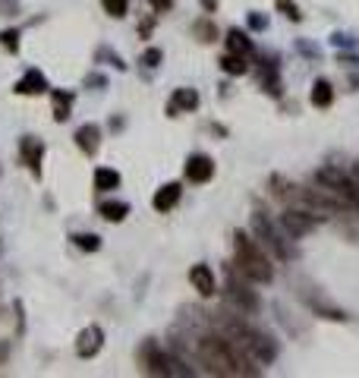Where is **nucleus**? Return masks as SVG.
<instances>
[{"label": "nucleus", "instance_id": "nucleus-1", "mask_svg": "<svg viewBox=\"0 0 359 378\" xmlns=\"http://www.w3.org/2000/svg\"><path fill=\"white\" fill-rule=\"evenodd\" d=\"M199 356L208 366L211 375H258V369L252 366V356L237 341L202 337V341H199Z\"/></svg>", "mask_w": 359, "mask_h": 378}, {"label": "nucleus", "instance_id": "nucleus-2", "mask_svg": "<svg viewBox=\"0 0 359 378\" xmlns=\"http://www.w3.org/2000/svg\"><path fill=\"white\" fill-rule=\"evenodd\" d=\"M233 246H237V268L243 271L249 281H258V284H268V281H272V277H274L272 261H268V255H265L262 249H258L256 243L249 240V237L237 234Z\"/></svg>", "mask_w": 359, "mask_h": 378}, {"label": "nucleus", "instance_id": "nucleus-3", "mask_svg": "<svg viewBox=\"0 0 359 378\" xmlns=\"http://www.w3.org/2000/svg\"><path fill=\"white\" fill-rule=\"evenodd\" d=\"M233 341H237L240 347H243L246 353H249L252 359H272L274 356V347L265 341V334H258V331H252V328H246V325H233Z\"/></svg>", "mask_w": 359, "mask_h": 378}, {"label": "nucleus", "instance_id": "nucleus-4", "mask_svg": "<svg viewBox=\"0 0 359 378\" xmlns=\"http://www.w3.org/2000/svg\"><path fill=\"white\" fill-rule=\"evenodd\" d=\"M281 224H284V230L290 237H306L309 230H315V214H309V212H284V218H281Z\"/></svg>", "mask_w": 359, "mask_h": 378}, {"label": "nucleus", "instance_id": "nucleus-5", "mask_svg": "<svg viewBox=\"0 0 359 378\" xmlns=\"http://www.w3.org/2000/svg\"><path fill=\"white\" fill-rule=\"evenodd\" d=\"M211 177H215V161H211L208 155H192V158L186 161V180H192V183H208Z\"/></svg>", "mask_w": 359, "mask_h": 378}, {"label": "nucleus", "instance_id": "nucleus-6", "mask_svg": "<svg viewBox=\"0 0 359 378\" xmlns=\"http://www.w3.org/2000/svg\"><path fill=\"white\" fill-rule=\"evenodd\" d=\"M190 281H192V290H199V296H215L217 284H215V271L208 265H192Z\"/></svg>", "mask_w": 359, "mask_h": 378}, {"label": "nucleus", "instance_id": "nucleus-7", "mask_svg": "<svg viewBox=\"0 0 359 378\" xmlns=\"http://www.w3.org/2000/svg\"><path fill=\"white\" fill-rule=\"evenodd\" d=\"M101 341H104L101 328H98V325H92V328H85V331L79 334V344H76V353H79L82 359L95 356V353L101 350Z\"/></svg>", "mask_w": 359, "mask_h": 378}, {"label": "nucleus", "instance_id": "nucleus-8", "mask_svg": "<svg viewBox=\"0 0 359 378\" xmlns=\"http://www.w3.org/2000/svg\"><path fill=\"white\" fill-rule=\"evenodd\" d=\"M252 224H256L258 237H262V240L274 249V255H278V259H287V246H284V243H281L278 230H274V227L268 224V221H265V214H256V221H252Z\"/></svg>", "mask_w": 359, "mask_h": 378}, {"label": "nucleus", "instance_id": "nucleus-9", "mask_svg": "<svg viewBox=\"0 0 359 378\" xmlns=\"http://www.w3.org/2000/svg\"><path fill=\"white\" fill-rule=\"evenodd\" d=\"M176 199H180V183H167L155 193V208L158 212H170L176 205Z\"/></svg>", "mask_w": 359, "mask_h": 378}, {"label": "nucleus", "instance_id": "nucleus-10", "mask_svg": "<svg viewBox=\"0 0 359 378\" xmlns=\"http://www.w3.org/2000/svg\"><path fill=\"white\" fill-rule=\"evenodd\" d=\"M44 89H48V83H44V76H41L38 69H28L26 79L16 85V92H19V95H38V92H44Z\"/></svg>", "mask_w": 359, "mask_h": 378}, {"label": "nucleus", "instance_id": "nucleus-11", "mask_svg": "<svg viewBox=\"0 0 359 378\" xmlns=\"http://www.w3.org/2000/svg\"><path fill=\"white\" fill-rule=\"evenodd\" d=\"M192 110V108H199V95L192 89H176L174 92V101H170V114H176V110Z\"/></svg>", "mask_w": 359, "mask_h": 378}, {"label": "nucleus", "instance_id": "nucleus-12", "mask_svg": "<svg viewBox=\"0 0 359 378\" xmlns=\"http://www.w3.org/2000/svg\"><path fill=\"white\" fill-rule=\"evenodd\" d=\"M98 136H101V132H98V126L85 123L79 132H76V142H79V148L85 151V155H92V151L98 148Z\"/></svg>", "mask_w": 359, "mask_h": 378}, {"label": "nucleus", "instance_id": "nucleus-13", "mask_svg": "<svg viewBox=\"0 0 359 378\" xmlns=\"http://www.w3.org/2000/svg\"><path fill=\"white\" fill-rule=\"evenodd\" d=\"M41 155H44V145H41V142H35V139H26V142H22V158H26V164L32 167L35 173H38Z\"/></svg>", "mask_w": 359, "mask_h": 378}, {"label": "nucleus", "instance_id": "nucleus-14", "mask_svg": "<svg viewBox=\"0 0 359 378\" xmlns=\"http://www.w3.org/2000/svg\"><path fill=\"white\" fill-rule=\"evenodd\" d=\"M231 300L237 302L240 309H246V312H256L258 309V300L249 293V290H243V287H237V284H231Z\"/></svg>", "mask_w": 359, "mask_h": 378}, {"label": "nucleus", "instance_id": "nucleus-15", "mask_svg": "<svg viewBox=\"0 0 359 378\" xmlns=\"http://www.w3.org/2000/svg\"><path fill=\"white\" fill-rule=\"evenodd\" d=\"M170 356H164V353L158 350H149V372L151 375H174V369H170Z\"/></svg>", "mask_w": 359, "mask_h": 378}, {"label": "nucleus", "instance_id": "nucleus-16", "mask_svg": "<svg viewBox=\"0 0 359 378\" xmlns=\"http://www.w3.org/2000/svg\"><path fill=\"white\" fill-rule=\"evenodd\" d=\"M334 101V92H331V83H325V79H319V83L312 85V104L315 108H328V104Z\"/></svg>", "mask_w": 359, "mask_h": 378}, {"label": "nucleus", "instance_id": "nucleus-17", "mask_svg": "<svg viewBox=\"0 0 359 378\" xmlns=\"http://www.w3.org/2000/svg\"><path fill=\"white\" fill-rule=\"evenodd\" d=\"M95 186L98 189H104V193H108V189H117V186H120V173L108 171V167H98L95 171Z\"/></svg>", "mask_w": 359, "mask_h": 378}, {"label": "nucleus", "instance_id": "nucleus-18", "mask_svg": "<svg viewBox=\"0 0 359 378\" xmlns=\"http://www.w3.org/2000/svg\"><path fill=\"white\" fill-rule=\"evenodd\" d=\"M221 67H224V73H231V76H243V73H246L243 54H227V57L221 60Z\"/></svg>", "mask_w": 359, "mask_h": 378}, {"label": "nucleus", "instance_id": "nucleus-19", "mask_svg": "<svg viewBox=\"0 0 359 378\" xmlns=\"http://www.w3.org/2000/svg\"><path fill=\"white\" fill-rule=\"evenodd\" d=\"M126 212H129L126 202H104V205H101V214L108 221H123V218H126Z\"/></svg>", "mask_w": 359, "mask_h": 378}, {"label": "nucleus", "instance_id": "nucleus-20", "mask_svg": "<svg viewBox=\"0 0 359 378\" xmlns=\"http://www.w3.org/2000/svg\"><path fill=\"white\" fill-rule=\"evenodd\" d=\"M227 44H231L233 54H249V51H252V42L246 38V35H240V32H231V35H227Z\"/></svg>", "mask_w": 359, "mask_h": 378}, {"label": "nucleus", "instance_id": "nucleus-21", "mask_svg": "<svg viewBox=\"0 0 359 378\" xmlns=\"http://www.w3.org/2000/svg\"><path fill=\"white\" fill-rule=\"evenodd\" d=\"M67 117H69V95L57 92V95H54V120H57V123H63Z\"/></svg>", "mask_w": 359, "mask_h": 378}, {"label": "nucleus", "instance_id": "nucleus-22", "mask_svg": "<svg viewBox=\"0 0 359 378\" xmlns=\"http://www.w3.org/2000/svg\"><path fill=\"white\" fill-rule=\"evenodd\" d=\"M101 7L108 10L110 16H117V19H120L123 13H126V7H129V0H101Z\"/></svg>", "mask_w": 359, "mask_h": 378}, {"label": "nucleus", "instance_id": "nucleus-23", "mask_svg": "<svg viewBox=\"0 0 359 378\" xmlns=\"http://www.w3.org/2000/svg\"><path fill=\"white\" fill-rule=\"evenodd\" d=\"M73 240H76V246H79V249H92V252L101 246V240H98L95 234H76Z\"/></svg>", "mask_w": 359, "mask_h": 378}, {"label": "nucleus", "instance_id": "nucleus-24", "mask_svg": "<svg viewBox=\"0 0 359 378\" xmlns=\"http://www.w3.org/2000/svg\"><path fill=\"white\" fill-rule=\"evenodd\" d=\"M0 44H3L7 51H16V48H19V35H16V32H3V35H0Z\"/></svg>", "mask_w": 359, "mask_h": 378}, {"label": "nucleus", "instance_id": "nucleus-25", "mask_svg": "<svg viewBox=\"0 0 359 378\" xmlns=\"http://www.w3.org/2000/svg\"><path fill=\"white\" fill-rule=\"evenodd\" d=\"M158 60H161V51H149V54H145V63H149V67H158Z\"/></svg>", "mask_w": 359, "mask_h": 378}, {"label": "nucleus", "instance_id": "nucleus-26", "mask_svg": "<svg viewBox=\"0 0 359 378\" xmlns=\"http://www.w3.org/2000/svg\"><path fill=\"white\" fill-rule=\"evenodd\" d=\"M155 3V10H167L170 7V0H151Z\"/></svg>", "mask_w": 359, "mask_h": 378}, {"label": "nucleus", "instance_id": "nucleus-27", "mask_svg": "<svg viewBox=\"0 0 359 378\" xmlns=\"http://www.w3.org/2000/svg\"><path fill=\"white\" fill-rule=\"evenodd\" d=\"M202 3H205V10H215V3H217V0H202Z\"/></svg>", "mask_w": 359, "mask_h": 378}]
</instances>
